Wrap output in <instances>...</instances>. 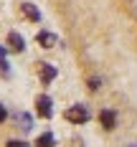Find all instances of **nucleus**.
Masks as SVG:
<instances>
[{
	"label": "nucleus",
	"mask_w": 137,
	"mask_h": 147,
	"mask_svg": "<svg viewBox=\"0 0 137 147\" xmlns=\"http://www.w3.org/2000/svg\"><path fill=\"white\" fill-rule=\"evenodd\" d=\"M8 43H10V51H15V53H20V51L26 48V41H23V36H20V33H15V30L8 36Z\"/></svg>",
	"instance_id": "obj_6"
},
{
	"label": "nucleus",
	"mask_w": 137,
	"mask_h": 147,
	"mask_svg": "<svg viewBox=\"0 0 137 147\" xmlns=\"http://www.w3.org/2000/svg\"><path fill=\"white\" fill-rule=\"evenodd\" d=\"M36 147H53V134H51V132L41 134V137L36 140Z\"/></svg>",
	"instance_id": "obj_8"
},
{
	"label": "nucleus",
	"mask_w": 137,
	"mask_h": 147,
	"mask_svg": "<svg viewBox=\"0 0 137 147\" xmlns=\"http://www.w3.org/2000/svg\"><path fill=\"white\" fill-rule=\"evenodd\" d=\"M89 109L84 107V104H76V107H69L66 109V119L69 122H74V124H84V122H89Z\"/></svg>",
	"instance_id": "obj_1"
},
{
	"label": "nucleus",
	"mask_w": 137,
	"mask_h": 147,
	"mask_svg": "<svg viewBox=\"0 0 137 147\" xmlns=\"http://www.w3.org/2000/svg\"><path fill=\"white\" fill-rule=\"evenodd\" d=\"M20 10H23V15H26L28 20H33V23H38V20H41V13H38V8H36L33 3H23V5H20Z\"/></svg>",
	"instance_id": "obj_5"
},
{
	"label": "nucleus",
	"mask_w": 137,
	"mask_h": 147,
	"mask_svg": "<svg viewBox=\"0 0 137 147\" xmlns=\"http://www.w3.org/2000/svg\"><path fill=\"white\" fill-rule=\"evenodd\" d=\"M15 122H20V129H26V132L33 127V124H30V117H28V114H15Z\"/></svg>",
	"instance_id": "obj_9"
},
{
	"label": "nucleus",
	"mask_w": 137,
	"mask_h": 147,
	"mask_svg": "<svg viewBox=\"0 0 137 147\" xmlns=\"http://www.w3.org/2000/svg\"><path fill=\"white\" fill-rule=\"evenodd\" d=\"M0 56H5V51H3V48H0Z\"/></svg>",
	"instance_id": "obj_12"
},
{
	"label": "nucleus",
	"mask_w": 137,
	"mask_h": 147,
	"mask_svg": "<svg viewBox=\"0 0 137 147\" xmlns=\"http://www.w3.org/2000/svg\"><path fill=\"white\" fill-rule=\"evenodd\" d=\"M99 122H102L104 129H114V124H117V114H114L112 109H102V112H99Z\"/></svg>",
	"instance_id": "obj_4"
},
{
	"label": "nucleus",
	"mask_w": 137,
	"mask_h": 147,
	"mask_svg": "<svg viewBox=\"0 0 137 147\" xmlns=\"http://www.w3.org/2000/svg\"><path fill=\"white\" fill-rule=\"evenodd\" d=\"M36 43L41 46V48H53V46L59 43V38H56L53 33H48V30H41V33L36 36Z\"/></svg>",
	"instance_id": "obj_3"
},
{
	"label": "nucleus",
	"mask_w": 137,
	"mask_h": 147,
	"mask_svg": "<svg viewBox=\"0 0 137 147\" xmlns=\"http://www.w3.org/2000/svg\"><path fill=\"white\" fill-rule=\"evenodd\" d=\"M5 117H8V109H5V107L0 104V122H5Z\"/></svg>",
	"instance_id": "obj_11"
},
{
	"label": "nucleus",
	"mask_w": 137,
	"mask_h": 147,
	"mask_svg": "<svg viewBox=\"0 0 137 147\" xmlns=\"http://www.w3.org/2000/svg\"><path fill=\"white\" fill-rule=\"evenodd\" d=\"M8 147H30V145H28V142H23V140H10Z\"/></svg>",
	"instance_id": "obj_10"
},
{
	"label": "nucleus",
	"mask_w": 137,
	"mask_h": 147,
	"mask_svg": "<svg viewBox=\"0 0 137 147\" xmlns=\"http://www.w3.org/2000/svg\"><path fill=\"white\" fill-rule=\"evenodd\" d=\"M38 69H41V81H43V84H51V81L56 79V69H53L51 63H38Z\"/></svg>",
	"instance_id": "obj_7"
},
{
	"label": "nucleus",
	"mask_w": 137,
	"mask_h": 147,
	"mask_svg": "<svg viewBox=\"0 0 137 147\" xmlns=\"http://www.w3.org/2000/svg\"><path fill=\"white\" fill-rule=\"evenodd\" d=\"M36 112H38V117H43V119L51 117V99H48L46 94H41V96L36 99Z\"/></svg>",
	"instance_id": "obj_2"
}]
</instances>
